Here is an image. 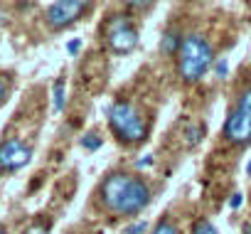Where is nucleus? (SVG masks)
<instances>
[{
  "instance_id": "obj_4",
  "label": "nucleus",
  "mask_w": 251,
  "mask_h": 234,
  "mask_svg": "<svg viewBox=\"0 0 251 234\" xmlns=\"http://www.w3.org/2000/svg\"><path fill=\"white\" fill-rule=\"evenodd\" d=\"M148 202H151V187H148L141 178H133V175H131L128 185H126V190H123V195H121V200H118L116 212H118V214H136V212H141Z\"/></svg>"
},
{
  "instance_id": "obj_15",
  "label": "nucleus",
  "mask_w": 251,
  "mask_h": 234,
  "mask_svg": "<svg viewBox=\"0 0 251 234\" xmlns=\"http://www.w3.org/2000/svg\"><path fill=\"white\" fill-rule=\"evenodd\" d=\"M25 234H50V227H47V222H35L27 227Z\"/></svg>"
},
{
  "instance_id": "obj_12",
  "label": "nucleus",
  "mask_w": 251,
  "mask_h": 234,
  "mask_svg": "<svg viewBox=\"0 0 251 234\" xmlns=\"http://www.w3.org/2000/svg\"><path fill=\"white\" fill-rule=\"evenodd\" d=\"M153 234H180V232H177V227H175L170 219H160Z\"/></svg>"
},
{
  "instance_id": "obj_17",
  "label": "nucleus",
  "mask_w": 251,
  "mask_h": 234,
  "mask_svg": "<svg viewBox=\"0 0 251 234\" xmlns=\"http://www.w3.org/2000/svg\"><path fill=\"white\" fill-rule=\"evenodd\" d=\"M146 227H148L146 222H138V224H131L128 229H126V234H141V232H143Z\"/></svg>"
},
{
  "instance_id": "obj_7",
  "label": "nucleus",
  "mask_w": 251,
  "mask_h": 234,
  "mask_svg": "<svg viewBox=\"0 0 251 234\" xmlns=\"http://www.w3.org/2000/svg\"><path fill=\"white\" fill-rule=\"evenodd\" d=\"M224 138L236 146H246L251 141V116L241 108H234L224 121Z\"/></svg>"
},
{
  "instance_id": "obj_6",
  "label": "nucleus",
  "mask_w": 251,
  "mask_h": 234,
  "mask_svg": "<svg viewBox=\"0 0 251 234\" xmlns=\"http://www.w3.org/2000/svg\"><path fill=\"white\" fill-rule=\"evenodd\" d=\"M91 5L89 3H52L47 8V23L54 30H62L67 25H72L74 20H79Z\"/></svg>"
},
{
  "instance_id": "obj_13",
  "label": "nucleus",
  "mask_w": 251,
  "mask_h": 234,
  "mask_svg": "<svg viewBox=\"0 0 251 234\" xmlns=\"http://www.w3.org/2000/svg\"><path fill=\"white\" fill-rule=\"evenodd\" d=\"M81 146L89 148V151H96V148H101V138H99L96 133H86V136L81 138Z\"/></svg>"
},
{
  "instance_id": "obj_22",
  "label": "nucleus",
  "mask_w": 251,
  "mask_h": 234,
  "mask_svg": "<svg viewBox=\"0 0 251 234\" xmlns=\"http://www.w3.org/2000/svg\"><path fill=\"white\" fill-rule=\"evenodd\" d=\"M229 205H231V207H239V205H241V195H239V192L231 195V197H229Z\"/></svg>"
},
{
  "instance_id": "obj_20",
  "label": "nucleus",
  "mask_w": 251,
  "mask_h": 234,
  "mask_svg": "<svg viewBox=\"0 0 251 234\" xmlns=\"http://www.w3.org/2000/svg\"><path fill=\"white\" fill-rule=\"evenodd\" d=\"M79 47H81V40H72L69 45H67V50L74 54V52H79Z\"/></svg>"
},
{
  "instance_id": "obj_19",
  "label": "nucleus",
  "mask_w": 251,
  "mask_h": 234,
  "mask_svg": "<svg viewBox=\"0 0 251 234\" xmlns=\"http://www.w3.org/2000/svg\"><path fill=\"white\" fill-rule=\"evenodd\" d=\"M131 8H133V10H151L153 3H131Z\"/></svg>"
},
{
  "instance_id": "obj_10",
  "label": "nucleus",
  "mask_w": 251,
  "mask_h": 234,
  "mask_svg": "<svg viewBox=\"0 0 251 234\" xmlns=\"http://www.w3.org/2000/svg\"><path fill=\"white\" fill-rule=\"evenodd\" d=\"M52 99H54V111H64V79H59L52 89Z\"/></svg>"
},
{
  "instance_id": "obj_5",
  "label": "nucleus",
  "mask_w": 251,
  "mask_h": 234,
  "mask_svg": "<svg viewBox=\"0 0 251 234\" xmlns=\"http://www.w3.org/2000/svg\"><path fill=\"white\" fill-rule=\"evenodd\" d=\"M32 160V148L18 138H8L0 143V170H20Z\"/></svg>"
},
{
  "instance_id": "obj_1",
  "label": "nucleus",
  "mask_w": 251,
  "mask_h": 234,
  "mask_svg": "<svg viewBox=\"0 0 251 234\" xmlns=\"http://www.w3.org/2000/svg\"><path fill=\"white\" fill-rule=\"evenodd\" d=\"M180 77L187 81V84H195L204 77V72L209 69L212 59H214V52H212V45L204 40V35L200 32H190L182 37V45H180Z\"/></svg>"
},
{
  "instance_id": "obj_16",
  "label": "nucleus",
  "mask_w": 251,
  "mask_h": 234,
  "mask_svg": "<svg viewBox=\"0 0 251 234\" xmlns=\"http://www.w3.org/2000/svg\"><path fill=\"white\" fill-rule=\"evenodd\" d=\"M8 91H10V84H8V79H5V77H0V106L5 104V99H8Z\"/></svg>"
},
{
  "instance_id": "obj_8",
  "label": "nucleus",
  "mask_w": 251,
  "mask_h": 234,
  "mask_svg": "<svg viewBox=\"0 0 251 234\" xmlns=\"http://www.w3.org/2000/svg\"><path fill=\"white\" fill-rule=\"evenodd\" d=\"M128 180H131V175H126V173H111V175L101 182V202H103L111 212H116L118 200H121L126 185H128Z\"/></svg>"
},
{
  "instance_id": "obj_2",
  "label": "nucleus",
  "mask_w": 251,
  "mask_h": 234,
  "mask_svg": "<svg viewBox=\"0 0 251 234\" xmlns=\"http://www.w3.org/2000/svg\"><path fill=\"white\" fill-rule=\"evenodd\" d=\"M108 126L123 143H141L148 136V124L131 101H116L108 108Z\"/></svg>"
},
{
  "instance_id": "obj_9",
  "label": "nucleus",
  "mask_w": 251,
  "mask_h": 234,
  "mask_svg": "<svg viewBox=\"0 0 251 234\" xmlns=\"http://www.w3.org/2000/svg\"><path fill=\"white\" fill-rule=\"evenodd\" d=\"M180 45H182V40H180V32H177V30H168V32L163 35L160 52H163L165 57H173L175 52H180Z\"/></svg>"
},
{
  "instance_id": "obj_11",
  "label": "nucleus",
  "mask_w": 251,
  "mask_h": 234,
  "mask_svg": "<svg viewBox=\"0 0 251 234\" xmlns=\"http://www.w3.org/2000/svg\"><path fill=\"white\" fill-rule=\"evenodd\" d=\"M192 234H217V229L207 222V219H197L192 224Z\"/></svg>"
},
{
  "instance_id": "obj_18",
  "label": "nucleus",
  "mask_w": 251,
  "mask_h": 234,
  "mask_svg": "<svg viewBox=\"0 0 251 234\" xmlns=\"http://www.w3.org/2000/svg\"><path fill=\"white\" fill-rule=\"evenodd\" d=\"M217 77H222V79L226 77V59H219L217 62Z\"/></svg>"
},
{
  "instance_id": "obj_21",
  "label": "nucleus",
  "mask_w": 251,
  "mask_h": 234,
  "mask_svg": "<svg viewBox=\"0 0 251 234\" xmlns=\"http://www.w3.org/2000/svg\"><path fill=\"white\" fill-rule=\"evenodd\" d=\"M151 163H153V156H146V158H141L136 165H138V168H146V165H151Z\"/></svg>"
},
{
  "instance_id": "obj_14",
  "label": "nucleus",
  "mask_w": 251,
  "mask_h": 234,
  "mask_svg": "<svg viewBox=\"0 0 251 234\" xmlns=\"http://www.w3.org/2000/svg\"><path fill=\"white\" fill-rule=\"evenodd\" d=\"M236 108H241L244 113H249V116H251V89H246V91L239 96V104H236Z\"/></svg>"
},
{
  "instance_id": "obj_3",
  "label": "nucleus",
  "mask_w": 251,
  "mask_h": 234,
  "mask_svg": "<svg viewBox=\"0 0 251 234\" xmlns=\"http://www.w3.org/2000/svg\"><path fill=\"white\" fill-rule=\"evenodd\" d=\"M106 37H108V47H111L113 54H128L138 45V32L126 15H118V18L111 20Z\"/></svg>"
},
{
  "instance_id": "obj_24",
  "label": "nucleus",
  "mask_w": 251,
  "mask_h": 234,
  "mask_svg": "<svg viewBox=\"0 0 251 234\" xmlns=\"http://www.w3.org/2000/svg\"><path fill=\"white\" fill-rule=\"evenodd\" d=\"M0 234H8V232H5V229H3V227H0Z\"/></svg>"
},
{
  "instance_id": "obj_23",
  "label": "nucleus",
  "mask_w": 251,
  "mask_h": 234,
  "mask_svg": "<svg viewBox=\"0 0 251 234\" xmlns=\"http://www.w3.org/2000/svg\"><path fill=\"white\" fill-rule=\"evenodd\" d=\"M246 173H251V160H249V165H246Z\"/></svg>"
}]
</instances>
